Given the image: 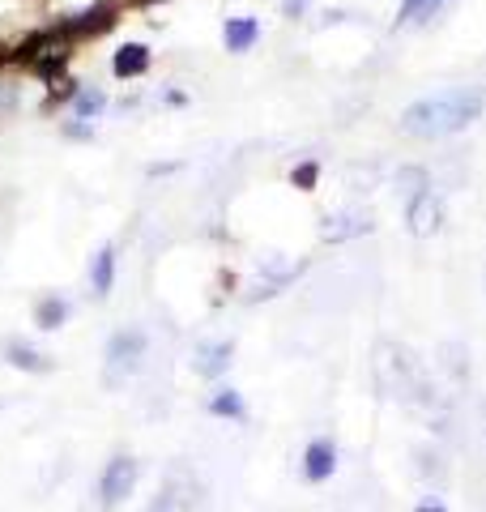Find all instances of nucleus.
Returning a JSON list of instances; mask_svg holds the SVG:
<instances>
[{
    "label": "nucleus",
    "mask_w": 486,
    "mask_h": 512,
    "mask_svg": "<svg viewBox=\"0 0 486 512\" xmlns=\"http://www.w3.org/2000/svg\"><path fill=\"white\" fill-rule=\"evenodd\" d=\"M482 116V94L478 90H444L431 99H418L401 111V128L414 137H448L461 133L465 124Z\"/></svg>",
    "instance_id": "f257e3e1"
},
{
    "label": "nucleus",
    "mask_w": 486,
    "mask_h": 512,
    "mask_svg": "<svg viewBox=\"0 0 486 512\" xmlns=\"http://www.w3.org/2000/svg\"><path fill=\"white\" fill-rule=\"evenodd\" d=\"M133 487H137V461L133 457H111L103 478H99V500H103V508L124 504L128 495H133Z\"/></svg>",
    "instance_id": "f03ea898"
},
{
    "label": "nucleus",
    "mask_w": 486,
    "mask_h": 512,
    "mask_svg": "<svg viewBox=\"0 0 486 512\" xmlns=\"http://www.w3.org/2000/svg\"><path fill=\"white\" fill-rule=\"evenodd\" d=\"M141 355H145V333H137V329H124L107 342V359L116 372H133Z\"/></svg>",
    "instance_id": "7ed1b4c3"
},
{
    "label": "nucleus",
    "mask_w": 486,
    "mask_h": 512,
    "mask_svg": "<svg viewBox=\"0 0 486 512\" xmlns=\"http://www.w3.org/2000/svg\"><path fill=\"white\" fill-rule=\"evenodd\" d=\"M333 470H337V448H333V440H312V444H307V453H303L307 483H324V478H333Z\"/></svg>",
    "instance_id": "20e7f679"
},
{
    "label": "nucleus",
    "mask_w": 486,
    "mask_h": 512,
    "mask_svg": "<svg viewBox=\"0 0 486 512\" xmlns=\"http://www.w3.org/2000/svg\"><path fill=\"white\" fill-rule=\"evenodd\" d=\"M145 69H150V47H145V43H124L120 52L111 56V73L124 77V82H128V77H141Z\"/></svg>",
    "instance_id": "39448f33"
},
{
    "label": "nucleus",
    "mask_w": 486,
    "mask_h": 512,
    "mask_svg": "<svg viewBox=\"0 0 486 512\" xmlns=\"http://www.w3.org/2000/svg\"><path fill=\"white\" fill-rule=\"evenodd\" d=\"M435 227H440V205H435L431 192H418V197L410 201V231L414 235H431Z\"/></svg>",
    "instance_id": "423d86ee"
},
{
    "label": "nucleus",
    "mask_w": 486,
    "mask_h": 512,
    "mask_svg": "<svg viewBox=\"0 0 486 512\" xmlns=\"http://www.w3.org/2000/svg\"><path fill=\"white\" fill-rule=\"evenodd\" d=\"M222 39H226V52H248V47L261 39V26H256V18H231L222 30Z\"/></svg>",
    "instance_id": "0eeeda50"
},
{
    "label": "nucleus",
    "mask_w": 486,
    "mask_h": 512,
    "mask_svg": "<svg viewBox=\"0 0 486 512\" xmlns=\"http://www.w3.org/2000/svg\"><path fill=\"white\" fill-rule=\"evenodd\" d=\"M90 282H94V295H111V282H116V248L111 244H103L99 256H94Z\"/></svg>",
    "instance_id": "6e6552de"
},
{
    "label": "nucleus",
    "mask_w": 486,
    "mask_h": 512,
    "mask_svg": "<svg viewBox=\"0 0 486 512\" xmlns=\"http://www.w3.org/2000/svg\"><path fill=\"white\" fill-rule=\"evenodd\" d=\"M5 355H9L13 367H22V372H35V376H39V372H52V363H47L39 350H35V346H26V342H13Z\"/></svg>",
    "instance_id": "1a4fd4ad"
},
{
    "label": "nucleus",
    "mask_w": 486,
    "mask_h": 512,
    "mask_svg": "<svg viewBox=\"0 0 486 512\" xmlns=\"http://www.w3.org/2000/svg\"><path fill=\"white\" fill-rule=\"evenodd\" d=\"M35 320H39V329H60L64 320H69V303L56 299V295H47L35 308Z\"/></svg>",
    "instance_id": "9d476101"
},
{
    "label": "nucleus",
    "mask_w": 486,
    "mask_h": 512,
    "mask_svg": "<svg viewBox=\"0 0 486 512\" xmlns=\"http://www.w3.org/2000/svg\"><path fill=\"white\" fill-rule=\"evenodd\" d=\"M226 363H231V342H218V346H201V376H218L226 372Z\"/></svg>",
    "instance_id": "9b49d317"
},
{
    "label": "nucleus",
    "mask_w": 486,
    "mask_h": 512,
    "mask_svg": "<svg viewBox=\"0 0 486 512\" xmlns=\"http://www.w3.org/2000/svg\"><path fill=\"white\" fill-rule=\"evenodd\" d=\"M209 414H218V419H243V397L235 389H218L209 397Z\"/></svg>",
    "instance_id": "f8f14e48"
},
{
    "label": "nucleus",
    "mask_w": 486,
    "mask_h": 512,
    "mask_svg": "<svg viewBox=\"0 0 486 512\" xmlns=\"http://www.w3.org/2000/svg\"><path fill=\"white\" fill-rule=\"evenodd\" d=\"M103 107H107V99H103L99 90H90V86H81V90L73 94V111H77V120H94Z\"/></svg>",
    "instance_id": "ddd939ff"
},
{
    "label": "nucleus",
    "mask_w": 486,
    "mask_h": 512,
    "mask_svg": "<svg viewBox=\"0 0 486 512\" xmlns=\"http://www.w3.org/2000/svg\"><path fill=\"white\" fill-rule=\"evenodd\" d=\"M440 5H448V0H401V9H397V22H423V18H431Z\"/></svg>",
    "instance_id": "4468645a"
},
{
    "label": "nucleus",
    "mask_w": 486,
    "mask_h": 512,
    "mask_svg": "<svg viewBox=\"0 0 486 512\" xmlns=\"http://www.w3.org/2000/svg\"><path fill=\"white\" fill-rule=\"evenodd\" d=\"M316 175H320V167H316V163H303V167H295V175H290V180H295V188L312 192V188H316Z\"/></svg>",
    "instance_id": "2eb2a0df"
},
{
    "label": "nucleus",
    "mask_w": 486,
    "mask_h": 512,
    "mask_svg": "<svg viewBox=\"0 0 486 512\" xmlns=\"http://www.w3.org/2000/svg\"><path fill=\"white\" fill-rule=\"evenodd\" d=\"M150 512H175V491H162Z\"/></svg>",
    "instance_id": "dca6fc26"
},
{
    "label": "nucleus",
    "mask_w": 486,
    "mask_h": 512,
    "mask_svg": "<svg viewBox=\"0 0 486 512\" xmlns=\"http://www.w3.org/2000/svg\"><path fill=\"white\" fill-rule=\"evenodd\" d=\"M303 9H307V0H286V18H299Z\"/></svg>",
    "instance_id": "f3484780"
},
{
    "label": "nucleus",
    "mask_w": 486,
    "mask_h": 512,
    "mask_svg": "<svg viewBox=\"0 0 486 512\" xmlns=\"http://www.w3.org/2000/svg\"><path fill=\"white\" fill-rule=\"evenodd\" d=\"M418 512H448L444 504H418Z\"/></svg>",
    "instance_id": "a211bd4d"
},
{
    "label": "nucleus",
    "mask_w": 486,
    "mask_h": 512,
    "mask_svg": "<svg viewBox=\"0 0 486 512\" xmlns=\"http://www.w3.org/2000/svg\"><path fill=\"white\" fill-rule=\"evenodd\" d=\"M137 5H145V0H137Z\"/></svg>",
    "instance_id": "6ab92c4d"
}]
</instances>
